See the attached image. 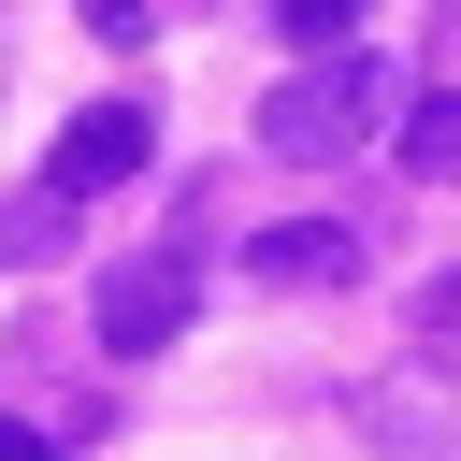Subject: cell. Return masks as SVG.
<instances>
[{"instance_id":"6","label":"cell","mask_w":461,"mask_h":461,"mask_svg":"<svg viewBox=\"0 0 461 461\" xmlns=\"http://www.w3.org/2000/svg\"><path fill=\"white\" fill-rule=\"evenodd\" d=\"M259 14H274V43L331 58V43H360V14H375V0H259Z\"/></svg>"},{"instance_id":"8","label":"cell","mask_w":461,"mask_h":461,"mask_svg":"<svg viewBox=\"0 0 461 461\" xmlns=\"http://www.w3.org/2000/svg\"><path fill=\"white\" fill-rule=\"evenodd\" d=\"M86 29H101V43H144V29H158V0H86Z\"/></svg>"},{"instance_id":"9","label":"cell","mask_w":461,"mask_h":461,"mask_svg":"<svg viewBox=\"0 0 461 461\" xmlns=\"http://www.w3.org/2000/svg\"><path fill=\"white\" fill-rule=\"evenodd\" d=\"M0 461H58V432H29V418L0 403Z\"/></svg>"},{"instance_id":"2","label":"cell","mask_w":461,"mask_h":461,"mask_svg":"<svg viewBox=\"0 0 461 461\" xmlns=\"http://www.w3.org/2000/svg\"><path fill=\"white\" fill-rule=\"evenodd\" d=\"M187 317H202V274H187L173 245H158V259H115V274H101V346H115V360H158V346H173Z\"/></svg>"},{"instance_id":"7","label":"cell","mask_w":461,"mask_h":461,"mask_svg":"<svg viewBox=\"0 0 461 461\" xmlns=\"http://www.w3.org/2000/svg\"><path fill=\"white\" fill-rule=\"evenodd\" d=\"M58 245H72V202H58V187L0 202V259H58Z\"/></svg>"},{"instance_id":"4","label":"cell","mask_w":461,"mask_h":461,"mask_svg":"<svg viewBox=\"0 0 461 461\" xmlns=\"http://www.w3.org/2000/svg\"><path fill=\"white\" fill-rule=\"evenodd\" d=\"M245 274H259V288H346V274H360V230H346V216H274V230L245 245Z\"/></svg>"},{"instance_id":"1","label":"cell","mask_w":461,"mask_h":461,"mask_svg":"<svg viewBox=\"0 0 461 461\" xmlns=\"http://www.w3.org/2000/svg\"><path fill=\"white\" fill-rule=\"evenodd\" d=\"M375 115H403L389 58H375V43H331V58H303V72L259 101V144H274V158H346V144H375Z\"/></svg>"},{"instance_id":"3","label":"cell","mask_w":461,"mask_h":461,"mask_svg":"<svg viewBox=\"0 0 461 461\" xmlns=\"http://www.w3.org/2000/svg\"><path fill=\"white\" fill-rule=\"evenodd\" d=\"M144 158H158V115H144V101H86V115L58 130L43 187H58V202H101V187H130Z\"/></svg>"},{"instance_id":"5","label":"cell","mask_w":461,"mask_h":461,"mask_svg":"<svg viewBox=\"0 0 461 461\" xmlns=\"http://www.w3.org/2000/svg\"><path fill=\"white\" fill-rule=\"evenodd\" d=\"M403 173H461V86H418L403 101Z\"/></svg>"}]
</instances>
